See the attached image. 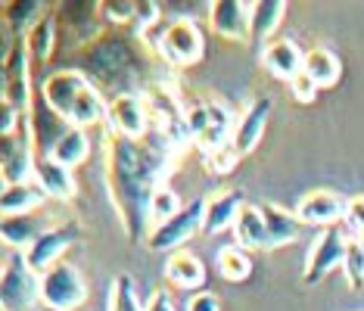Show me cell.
<instances>
[{
	"instance_id": "35",
	"label": "cell",
	"mask_w": 364,
	"mask_h": 311,
	"mask_svg": "<svg viewBox=\"0 0 364 311\" xmlns=\"http://www.w3.org/2000/svg\"><path fill=\"white\" fill-rule=\"evenodd\" d=\"M187 311H221V302H218V296L215 293H196L193 299L187 302Z\"/></svg>"
},
{
	"instance_id": "28",
	"label": "cell",
	"mask_w": 364,
	"mask_h": 311,
	"mask_svg": "<svg viewBox=\"0 0 364 311\" xmlns=\"http://www.w3.org/2000/svg\"><path fill=\"white\" fill-rule=\"evenodd\" d=\"M109 311H146V305H140L137 299V290L131 283L128 274H119L112 280V290H109Z\"/></svg>"
},
{
	"instance_id": "19",
	"label": "cell",
	"mask_w": 364,
	"mask_h": 311,
	"mask_svg": "<svg viewBox=\"0 0 364 311\" xmlns=\"http://www.w3.org/2000/svg\"><path fill=\"white\" fill-rule=\"evenodd\" d=\"M47 227H53V224H47V221L41 218V209H38V212H28V215L4 218V224H0V236H4V243L6 246H13L16 252H26L31 243L47 231Z\"/></svg>"
},
{
	"instance_id": "7",
	"label": "cell",
	"mask_w": 364,
	"mask_h": 311,
	"mask_svg": "<svg viewBox=\"0 0 364 311\" xmlns=\"http://www.w3.org/2000/svg\"><path fill=\"white\" fill-rule=\"evenodd\" d=\"M159 56L171 65H193L196 60L203 56L205 50V38H203V28L196 26L193 19H175L165 31H159Z\"/></svg>"
},
{
	"instance_id": "1",
	"label": "cell",
	"mask_w": 364,
	"mask_h": 311,
	"mask_svg": "<svg viewBox=\"0 0 364 311\" xmlns=\"http://www.w3.org/2000/svg\"><path fill=\"white\" fill-rule=\"evenodd\" d=\"M175 150L153 146L146 141H128L119 134H106L103 141V175L106 193L125 227L128 240H144L153 231L150 206L159 187H165V175L171 168Z\"/></svg>"
},
{
	"instance_id": "32",
	"label": "cell",
	"mask_w": 364,
	"mask_h": 311,
	"mask_svg": "<svg viewBox=\"0 0 364 311\" xmlns=\"http://www.w3.org/2000/svg\"><path fill=\"white\" fill-rule=\"evenodd\" d=\"M343 224H346V231H352V236L364 231V196H361V193H358V196H349V200H346Z\"/></svg>"
},
{
	"instance_id": "33",
	"label": "cell",
	"mask_w": 364,
	"mask_h": 311,
	"mask_svg": "<svg viewBox=\"0 0 364 311\" xmlns=\"http://www.w3.org/2000/svg\"><path fill=\"white\" fill-rule=\"evenodd\" d=\"M318 91H321V87L314 84V81L305 75V72H299V75L289 81V94H293L296 103H311L314 97H318Z\"/></svg>"
},
{
	"instance_id": "36",
	"label": "cell",
	"mask_w": 364,
	"mask_h": 311,
	"mask_svg": "<svg viewBox=\"0 0 364 311\" xmlns=\"http://www.w3.org/2000/svg\"><path fill=\"white\" fill-rule=\"evenodd\" d=\"M146 311H175V302L165 290H156L150 299H146Z\"/></svg>"
},
{
	"instance_id": "23",
	"label": "cell",
	"mask_w": 364,
	"mask_h": 311,
	"mask_svg": "<svg viewBox=\"0 0 364 311\" xmlns=\"http://www.w3.org/2000/svg\"><path fill=\"white\" fill-rule=\"evenodd\" d=\"M305 75H309L318 87H333L339 75H343V65H339V56L327 47H311L305 53Z\"/></svg>"
},
{
	"instance_id": "14",
	"label": "cell",
	"mask_w": 364,
	"mask_h": 311,
	"mask_svg": "<svg viewBox=\"0 0 364 311\" xmlns=\"http://www.w3.org/2000/svg\"><path fill=\"white\" fill-rule=\"evenodd\" d=\"M268 116H271V100L268 97H259V100H252L243 109V116H240L237 125H234V134H230V143H234V150L240 156L252 153L255 146H259L264 128H268Z\"/></svg>"
},
{
	"instance_id": "30",
	"label": "cell",
	"mask_w": 364,
	"mask_h": 311,
	"mask_svg": "<svg viewBox=\"0 0 364 311\" xmlns=\"http://www.w3.org/2000/svg\"><path fill=\"white\" fill-rule=\"evenodd\" d=\"M343 271H346V280H349L352 290H361L364 286V249L355 240H349V249H346V258H343Z\"/></svg>"
},
{
	"instance_id": "34",
	"label": "cell",
	"mask_w": 364,
	"mask_h": 311,
	"mask_svg": "<svg viewBox=\"0 0 364 311\" xmlns=\"http://www.w3.org/2000/svg\"><path fill=\"white\" fill-rule=\"evenodd\" d=\"M103 13H106V19H112V22H134L137 19V4H128V0H109V4H103Z\"/></svg>"
},
{
	"instance_id": "5",
	"label": "cell",
	"mask_w": 364,
	"mask_h": 311,
	"mask_svg": "<svg viewBox=\"0 0 364 311\" xmlns=\"http://www.w3.org/2000/svg\"><path fill=\"white\" fill-rule=\"evenodd\" d=\"M203 218H205V200L184 202V209L175 218H168L165 224H156L150 236H146V249L153 252H178L187 240H193L203 231Z\"/></svg>"
},
{
	"instance_id": "20",
	"label": "cell",
	"mask_w": 364,
	"mask_h": 311,
	"mask_svg": "<svg viewBox=\"0 0 364 311\" xmlns=\"http://www.w3.org/2000/svg\"><path fill=\"white\" fill-rule=\"evenodd\" d=\"M44 200H47V193L41 190L35 181L4 184V193H0V212H4V218L28 215V212L44 209Z\"/></svg>"
},
{
	"instance_id": "21",
	"label": "cell",
	"mask_w": 364,
	"mask_h": 311,
	"mask_svg": "<svg viewBox=\"0 0 364 311\" xmlns=\"http://www.w3.org/2000/svg\"><path fill=\"white\" fill-rule=\"evenodd\" d=\"M165 280L181 286V290H200L205 283V268L193 252L178 249L165 258Z\"/></svg>"
},
{
	"instance_id": "17",
	"label": "cell",
	"mask_w": 364,
	"mask_h": 311,
	"mask_svg": "<svg viewBox=\"0 0 364 311\" xmlns=\"http://www.w3.org/2000/svg\"><path fill=\"white\" fill-rule=\"evenodd\" d=\"M243 190H237V187H228V190H218L212 193L209 200H205V218H203V234H221L228 231V227H234V221L240 215V209H243Z\"/></svg>"
},
{
	"instance_id": "3",
	"label": "cell",
	"mask_w": 364,
	"mask_h": 311,
	"mask_svg": "<svg viewBox=\"0 0 364 311\" xmlns=\"http://www.w3.org/2000/svg\"><path fill=\"white\" fill-rule=\"evenodd\" d=\"M184 116H187V137L200 146L205 156L215 153L218 146L230 143L234 125H230V116L221 103H215V100L193 103L190 109H184Z\"/></svg>"
},
{
	"instance_id": "16",
	"label": "cell",
	"mask_w": 364,
	"mask_h": 311,
	"mask_svg": "<svg viewBox=\"0 0 364 311\" xmlns=\"http://www.w3.org/2000/svg\"><path fill=\"white\" fill-rule=\"evenodd\" d=\"M35 184L47 193V200H56V202H72L78 196V181L72 175V168L60 165L50 156H38Z\"/></svg>"
},
{
	"instance_id": "6",
	"label": "cell",
	"mask_w": 364,
	"mask_h": 311,
	"mask_svg": "<svg viewBox=\"0 0 364 311\" xmlns=\"http://www.w3.org/2000/svg\"><path fill=\"white\" fill-rule=\"evenodd\" d=\"M35 131H31L28 116H22V125L16 134L4 137V159H0V171H4V184H22L35 181Z\"/></svg>"
},
{
	"instance_id": "10",
	"label": "cell",
	"mask_w": 364,
	"mask_h": 311,
	"mask_svg": "<svg viewBox=\"0 0 364 311\" xmlns=\"http://www.w3.org/2000/svg\"><path fill=\"white\" fill-rule=\"evenodd\" d=\"M87 87H90V78L81 69H60V72H53V75H47L41 81V100L69 125L72 109H75L78 97L85 94Z\"/></svg>"
},
{
	"instance_id": "4",
	"label": "cell",
	"mask_w": 364,
	"mask_h": 311,
	"mask_svg": "<svg viewBox=\"0 0 364 311\" xmlns=\"http://www.w3.org/2000/svg\"><path fill=\"white\" fill-rule=\"evenodd\" d=\"M87 299V280L72 261H60L50 271L41 274V305H50L60 311H72Z\"/></svg>"
},
{
	"instance_id": "22",
	"label": "cell",
	"mask_w": 364,
	"mask_h": 311,
	"mask_svg": "<svg viewBox=\"0 0 364 311\" xmlns=\"http://www.w3.org/2000/svg\"><path fill=\"white\" fill-rule=\"evenodd\" d=\"M230 231H234V240H237L240 249H246V252L268 249V231H264V221H262V212L259 209L243 206Z\"/></svg>"
},
{
	"instance_id": "15",
	"label": "cell",
	"mask_w": 364,
	"mask_h": 311,
	"mask_svg": "<svg viewBox=\"0 0 364 311\" xmlns=\"http://www.w3.org/2000/svg\"><path fill=\"white\" fill-rule=\"evenodd\" d=\"M346 215V200L336 196L333 190H311L305 193L296 206V218L302 224H321V227H333Z\"/></svg>"
},
{
	"instance_id": "13",
	"label": "cell",
	"mask_w": 364,
	"mask_h": 311,
	"mask_svg": "<svg viewBox=\"0 0 364 311\" xmlns=\"http://www.w3.org/2000/svg\"><path fill=\"white\" fill-rule=\"evenodd\" d=\"M262 65L280 81H293L299 72L305 69V53L299 50L293 38H271L262 47Z\"/></svg>"
},
{
	"instance_id": "31",
	"label": "cell",
	"mask_w": 364,
	"mask_h": 311,
	"mask_svg": "<svg viewBox=\"0 0 364 311\" xmlns=\"http://www.w3.org/2000/svg\"><path fill=\"white\" fill-rule=\"evenodd\" d=\"M237 162H240V153L234 150V143H225L215 153L205 156V168H209L212 175H230V171L237 168Z\"/></svg>"
},
{
	"instance_id": "24",
	"label": "cell",
	"mask_w": 364,
	"mask_h": 311,
	"mask_svg": "<svg viewBox=\"0 0 364 311\" xmlns=\"http://www.w3.org/2000/svg\"><path fill=\"white\" fill-rule=\"evenodd\" d=\"M284 13H287L284 0H259V4H252V13H250V38L252 40L271 38L277 31L280 22H284Z\"/></svg>"
},
{
	"instance_id": "25",
	"label": "cell",
	"mask_w": 364,
	"mask_h": 311,
	"mask_svg": "<svg viewBox=\"0 0 364 311\" xmlns=\"http://www.w3.org/2000/svg\"><path fill=\"white\" fill-rule=\"evenodd\" d=\"M87 153H90L87 134L81 128H69L60 141H56L53 150H50V159H56L65 168H75V165H81V162L87 159Z\"/></svg>"
},
{
	"instance_id": "38",
	"label": "cell",
	"mask_w": 364,
	"mask_h": 311,
	"mask_svg": "<svg viewBox=\"0 0 364 311\" xmlns=\"http://www.w3.org/2000/svg\"><path fill=\"white\" fill-rule=\"evenodd\" d=\"M38 311H60V308H50V305H41Z\"/></svg>"
},
{
	"instance_id": "18",
	"label": "cell",
	"mask_w": 364,
	"mask_h": 311,
	"mask_svg": "<svg viewBox=\"0 0 364 311\" xmlns=\"http://www.w3.org/2000/svg\"><path fill=\"white\" fill-rule=\"evenodd\" d=\"M259 212L264 221V231H268V249H280V246H289L293 240H299L302 221L296 215H289L287 209L274 206V202H262Z\"/></svg>"
},
{
	"instance_id": "2",
	"label": "cell",
	"mask_w": 364,
	"mask_h": 311,
	"mask_svg": "<svg viewBox=\"0 0 364 311\" xmlns=\"http://www.w3.org/2000/svg\"><path fill=\"white\" fill-rule=\"evenodd\" d=\"M0 305L4 311H31L41 308V274L26 261V252H10L0 271Z\"/></svg>"
},
{
	"instance_id": "11",
	"label": "cell",
	"mask_w": 364,
	"mask_h": 311,
	"mask_svg": "<svg viewBox=\"0 0 364 311\" xmlns=\"http://www.w3.org/2000/svg\"><path fill=\"white\" fill-rule=\"evenodd\" d=\"M346 249H349V236H346V227H339V224L324 227L318 240L311 243L309 261H305V283L314 286V283L324 280V277L333 271V268L343 265Z\"/></svg>"
},
{
	"instance_id": "26",
	"label": "cell",
	"mask_w": 364,
	"mask_h": 311,
	"mask_svg": "<svg viewBox=\"0 0 364 311\" xmlns=\"http://www.w3.org/2000/svg\"><path fill=\"white\" fill-rule=\"evenodd\" d=\"M215 265H218V274L225 277V280H230V283H240V280H246V277L252 274V258L246 256V249H240L237 243L234 246H221Z\"/></svg>"
},
{
	"instance_id": "9",
	"label": "cell",
	"mask_w": 364,
	"mask_h": 311,
	"mask_svg": "<svg viewBox=\"0 0 364 311\" xmlns=\"http://www.w3.org/2000/svg\"><path fill=\"white\" fill-rule=\"evenodd\" d=\"M106 121H109V134L128 137V141H146L150 134V106L137 94H115L106 106Z\"/></svg>"
},
{
	"instance_id": "37",
	"label": "cell",
	"mask_w": 364,
	"mask_h": 311,
	"mask_svg": "<svg viewBox=\"0 0 364 311\" xmlns=\"http://www.w3.org/2000/svg\"><path fill=\"white\" fill-rule=\"evenodd\" d=\"M352 240H355V243H358V246L364 249V231H361V234H355V236H352Z\"/></svg>"
},
{
	"instance_id": "12",
	"label": "cell",
	"mask_w": 364,
	"mask_h": 311,
	"mask_svg": "<svg viewBox=\"0 0 364 311\" xmlns=\"http://www.w3.org/2000/svg\"><path fill=\"white\" fill-rule=\"evenodd\" d=\"M250 13L252 4H246V0H212L209 26L215 35L228 40H250Z\"/></svg>"
},
{
	"instance_id": "29",
	"label": "cell",
	"mask_w": 364,
	"mask_h": 311,
	"mask_svg": "<svg viewBox=\"0 0 364 311\" xmlns=\"http://www.w3.org/2000/svg\"><path fill=\"white\" fill-rule=\"evenodd\" d=\"M181 209H184L181 196L171 190L168 184L159 187V190H156V196H153V206H150V221H153V227H156V224H165L168 218H175Z\"/></svg>"
},
{
	"instance_id": "8",
	"label": "cell",
	"mask_w": 364,
	"mask_h": 311,
	"mask_svg": "<svg viewBox=\"0 0 364 311\" xmlns=\"http://www.w3.org/2000/svg\"><path fill=\"white\" fill-rule=\"evenodd\" d=\"M78 236H81V224H78V221H60V224L53 221V227H47V231L26 249L28 268L35 274L50 271L53 265H60V261H63V256L69 252V246L78 240Z\"/></svg>"
},
{
	"instance_id": "27",
	"label": "cell",
	"mask_w": 364,
	"mask_h": 311,
	"mask_svg": "<svg viewBox=\"0 0 364 311\" xmlns=\"http://www.w3.org/2000/svg\"><path fill=\"white\" fill-rule=\"evenodd\" d=\"M56 47V22L50 19V16H44V19H38V26H31V31L26 35V50L35 56L38 62L50 60Z\"/></svg>"
}]
</instances>
